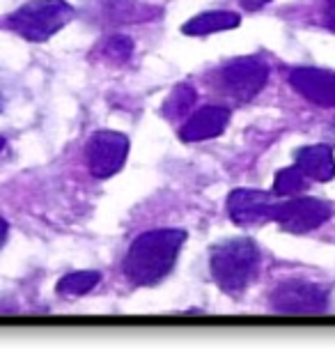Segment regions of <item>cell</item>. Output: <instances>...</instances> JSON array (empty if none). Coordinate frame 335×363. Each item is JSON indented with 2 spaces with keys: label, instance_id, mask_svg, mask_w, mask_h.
Masks as SVG:
<instances>
[{
  "label": "cell",
  "instance_id": "cell-21",
  "mask_svg": "<svg viewBox=\"0 0 335 363\" xmlns=\"http://www.w3.org/2000/svg\"><path fill=\"white\" fill-rule=\"evenodd\" d=\"M3 147H5V138L0 136V152H3Z\"/></svg>",
  "mask_w": 335,
  "mask_h": 363
},
{
  "label": "cell",
  "instance_id": "cell-13",
  "mask_svg": "<svg viewBox=\"0 0 335 363\" xmlns=\"http://www.w3.org/2000/svg\"><path fill=\"white\" fill-rule=\"evenodd\" d=\"M106 12L120 23H138V21H149V18L159 16V9L142 5L138 0H110Z\"/></svg>",
  "mask_w": 335,
  "mask_h": 363
},
{
  "label": "cell",
  "instance_id": "cell-5",
  "mask_svg": "<svg viewBox=\"0 0 335 363\" xmlns=\"http://www.w3.org/2000/svg\"><path fill=\"white\" fill-rule=\"evenodd\" d=\"M129 155V138L120 131L101 129L88 140L85 157H88V168L97 179L113 177L120 173L124 161Z\"/></svg>",
  "mask_w": 335,
  "mask_h": 363
},
{
  "label": "cell",
  "instance_id": "cell-4",
  "mask_svg": "<svg viewBox=\"0 0 335 363\" xmlns=\"http://www.w3.org/2000/svg\"><path fill=\"white\" fill-rule=\"evenodd\" d=\"M329 306V292L317 283L285 281L271 292V308L283 315H317Z\"/></svg>",
  "mask_w": 335,
  "mask_h": 363
},
{
  "label": "cell",
  "instance_id": "cell-6",
  "mask_svg": "<svg viewBox=\"0 0 335 363\" xmlns=\"http://www.w3.org/2000/svg\"><path fill=\"white\" fill-rule=\"evenodd\" d=\"M331 218V205L317 198H292L287 203H276L271 221L287 233H310Z\"/></svg>",
  "mask_w": 335,
  "mask_h": 363
},
{
  "label": "cell",
  "instance_id": "cell-7",
  "mask_svg": "<svg viewBox=\"0 0 335 363\" xmlns=\"http://www.w3.org/2000/svg\"><path fill=\"white\" fill-rule=\"evenodd\" d=\"M269 81V67L260 58H239L221 69L223 90L239 101H251Z\"/></svg>",
  "mask_w": 335,
  "mask_h": 363
},
{
  "label": "cell",
  "instance_id": "cell-15",
  "mask_svg": "<svg viewBox=\"0 0 335 363\" xmlns=\"http://www.w3.org/2000/svg\"><path fill=\"white\" fill-rule=\"evenodd\" d=\"M99 281H101L99 272H74L62 276L60 283H57V292L64 294V297H83V294L97 288Z\"/></svg>",
  "mask_w": 335,
  "mask_h": 363
},
{
  "label": "cell",
  "instance_id": "cell-18",
  "mask_svg": "<svg viewBox=\"0 0 335 363\" xmlns=\"http://www.w3.org/2000/svg\"><path fill=\"white\" fill-rule=\"evenodd\" d=\"M324 16H327L329 28L335 33V0H327V9H324Z\"/></svg>",
  "mask_w": 335,
  "mask_h": 363
},
{
  "label": "cell",
  "instance_id": "cell-1",
  "mask_svg": "<svg viewBox=\"0 0 335 363\" xmlns=\"http://www.w3.org/2000/svg\"><path fill=\"white\" fill-rule=\"evenodd\" d=\"M186 242L184 230H149L131 244L124 257V274L136 285H157L172 272Z\"/></svg>",
  "mask_w": 335,
  "mask_h": 363
},
{
  "label": "cell",
  "instance_id": "cell-11",
  "mask_svg": "<svg viewBox=\"0 0 335 363\" xmlns=\"http://www.w3.org/2000/svg\"><path fill=\"white\" fill-rule=\"evenodd\" d=\"M296 166L310 179L329 182L335 177V157L327 145H308L296 152Z\"/></svg>",
  "mask_w": 335,
  "mask_h": 363
},
{
  "label": "cell",
  "instance_id": "cell-14",
  "mask_svg": "<svg viewBox=\"0 0 335 363\" xmlns=\"http://www.w3.org/2000/svg\"><path fill=\"white\" fill-rule=\"evenodd\" d=\"M195 99H198L195 90L191 88L188 83H181V85H177V88L168 94V99L164 101V106H161V113H164L168 120L184 118L186 113L193 108Z\"/></svg>",
  "mask_w": 335,
  "mask_h": 363
},
{
  "label": "cell",
  "instance_id": "cell-17",
  "mask_svg": "<svg viewBox=\"0 0 335 363\" xmlns=\"http://www.w3.org/2000/svg\"><path fill=\"white\" fill-rule=\"evenodd\" d=\"M103 58L113 62H127L133 55V42L124 35H113L103 42Z\"/></svg>",
  "mask_w": 335,
  "mask_h": 363
},
{
  "label": "cell",
  "instance_id": "cell-8",
  "mask_svg": "<svg viewBox=\"0 0 335 363\" xmlns=\"http://www.w3.org/2000/svg\"><path fill=\"white\" fill-rule=\"evenodd\" d=\"M290 85L310 104L324 108L335 106V72L319 67H296L290 74Z\"/></svg>",
  "mask_w": 335,
  "mask_h": 363
},
{
  "label": "cell",
  "instance_id": "cell-20",
  "mask_svg": "<svg viewBox=\"0 0 335 363\" xmlns=\"http://www.w3.org/2000/svg\"><path fill=\"white\" fill-rule=\"evenodd\" d=\"M7 230H9V225H7V221L3 216H0V246L5 244V240H7Z\"/></svg>",
  "mask_w": 335,
  "mask_h": 363
},
{
  "label": "cell",
  "instance_id": "cell-10",
  "mask_svg": "<svg viewBox=\"0 0 335 363\" xmlns=\"http://www.w3.org/2000/svg\"><path fill=\"white\" fill-rule=\"evenodd\" d=\"M229 122V111L223 106H205L193 113L179 131V138L186 143L209 140L221 136Z\"/></svg>",
  "mask_w": 335,
  "mask_h": 363
},
{
  "label": "cell",
  "instance_id": "cell-12",
  "mask_svg": "<svg viewBox=\"0 0 335 363\" xmlns=\"http://www.w3.org/2000/svg\"><path fill=\"white\" fill-rule=\"evenodd\" d=\"M242 23V16L237 12H227V9H218V12H205L193 16L191 21L181 26V33L191 35V37H205V35H214V33H223V30H232Z\"/></svg>",
  "mask_w": 335,
  "mask_h": 363
},
{
  "label": "cell",
  "instance_id": "cell-16",
  "mask_svg": "<svg viewBox=\"0 0 335 363\" xmlns=\"http://www.w3.org/2000/svg\"><path fill=\"white\" fill-rule=\"evenodd\" d=\"M305 184H308V175L299 166H294V168H285L276 175L273 191L278 196H296L305 189Z\"/></svg>",
  "mask_w": 335,
  "mask_h": 363
},
{
  "label": "cell",
  "instance_id": "cell-2",
  "mask_svg": "<svg viewBox=\"0 0 335 363\" xmlns=\"http://www.w3.org/2000/svg\"><path fill=\"white\" fill-rule=\"evenodd\" d=\"M257 264H260V248L251 240H227L214 246L209 257L214 281L229 297H239L251 285Z\"/></svg>",
  "mask_w": 335,
  "mask_h": 363
},
{
  "label": "cell",
  "instance_id": "cell-19",
  "mask_svg": "<svg viewBox=\"0 0 335 363\" xmlns=\"http://www.w3.org/2000/svg\"><path fill=\"white\" fill-rule=\"evenodd\" d=\"M269 3H271V0H242V7L255 12V9H262L264 5H269Z\"/></svg>",
  "mask_w": 335,
  "mask_h": 363
},
{
  "label": "cell",
  "instance_id": "cell-9",
  "mask_svg": "<svg viewBox=\"0 0 335 363\" xmlns=\"http://www.w3.org/2000/svg\"><path fill=\"white\" fill-rule=\"evenodd\" d=\"M271 194L260 189H237L227 198V214L239 225H255L269 221L273 212Z\"/></svg>",
  "mask_w": 335,
  "mask_h": 363
},
{
  "label": "cell",
  "instance_id": "cell-3",
  "mask_svg": "<svg viewBox=\"0 0 335 363\" xmlns=\"http://www.w3.org/2000/svg\"><path fill=\"white\" fill-rule=\"evenodd\" d=\"M74 7L67 0H30L7 16V28L28 42H46L74 18Z\"/></svg>",
  "mask_w": 335,
  "mask_h": 363
}]
</instances>
